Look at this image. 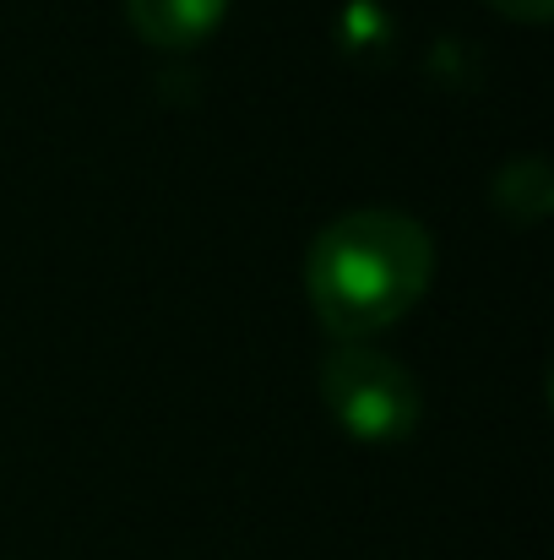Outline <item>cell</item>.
I'll return each instance as SVG.
<instances>
[{
  "label": "cell",
  "instance_id": "6da1fadb",
  "mask_svg": "<svg viewBox=\"0 0 554 560\" xmlns=\"http://www.w3.org/2000/svg\"><path fill=\"white\" fill-rule=\"evenodd\" d=\"M429 261H435L429 234L413 218L386 212V207L349 212L327 223L310 245V261H305L310 305L343 338L380 332L402 311H413V300L429 283Z\"/></svg>",
  "mask_w": 554,
  "mask_h": 560
},
{
  "label": "cell",
  "instance_id": "7a4b0ae2",
  "mask_svg": "<svg viewBox=\"0 0 554 560\" xmlns=\"http://www.w3.org/2000/svg\"><path fill=\"white\" fill-rule=\"evenodd\" d=\"M321 397L332 408V419L354 435V441H402L419 419V392L397 360H386L380 349L365 343H343L327 354L321 365Z\"/></svg>",
  "mask_w": 554,
  "mask_h": 560
},
{
  "label": "cell",
  "instance_id": "3957f363",
  "mask_svg": "<svg viewBox=\"0 0 554 560\" xmlns=\"http://www.w3.org/2000/svg\"><path fill=\"white\" fill-rule=\"evenodd\" d=\"M223 5L228 0H126V16L153 49H190L217 27Z\"/></svg>",
  "mask_w": 554,
  "mask_h": 560
},
{
  "label": "cell",
  "instance_id": "277c9868",
  "mask_svg": "<svg viewBox=\"0 0 554 560\" xmlns=\"http://www.w3.org/2000/svg\"><path fill=\"white\" fill-rule=\"evenodd\" d=\"M495 11H511V16H528V22H539V16H550V0H490Z\"/></svg>",
  "mask_w": 554,
  "mask_h": 560
}]
</instances>
